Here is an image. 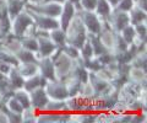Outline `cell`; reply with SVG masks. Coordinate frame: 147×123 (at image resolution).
I'll use <instances>...</instances> for the list:
<instances>
[{
	"mask_svg": "<svg viewBox=\"0 0 147 123\" xmlns=\"http://www.w3.org/2000/svg\"><path fill=\"white\" fill-rule=\"evenodd\" d=\"M127 81L140 84L142 88L147 89V70L130 65V69L127 71Z\"/></svg>",
	"mask_w": 147,
	"mask_h": 123,
	"instance_id": "cell-13",
	"label": "cell"
},
{
	"mask_svg": "<svg viewBox=\"0 0 147 123\" xmlns=\"http://www.w3.org/2000/svg\"><path fill=\"white\" fill-rule=\"evenodd\" d=\"M112 10H113V6L107 0H97V4H96V7L93 11L97 14L100 20H105Z\"/></svg>",
	"mask_w": 147,
	"mask_h": 123,
	"instance_id": "cell-21",
	"label": "cell"
},
{
	"mask_svg": "<svg viewBox=\"0 0 147 123\" xmlns=\"http://www.w3.org/2000/svg\"><path fill=\"white\" fill-rule=\"evenodd\" d=\"M0 44H1L5 49H7L9 52H11L13 54H16L22 48V46H21V38L20 37H16V36H13L12 33L5 36V37H3V39L0 41Z\"/></svg>",
	"mask_w": 147,
	"mask_h": 123,
	"instance_id": "cell-15",
	"label": "cell"
},
{
	"mask_svg": "<svg viewBox=\"0 0 147 123\" xmlns=\"http://www.w3.org/2000/svg\"><path fill=\"white\" fill-rule=\"evenodd\" d=\"M13 97H15L18 102L22 105V107L24 108H27L31 106V100H30V92L27 90H25L24 88L21 89H17L13 91Z\"/></svg>",
	"mask_w": 147,
	"mask_h": 123,
	"instance_id": "cell-28",
	"label": "cell"
},
{
	"mask_svg": "<svg viewBox=\"0 0 147 123\" xmlns=\"http://www.w3.org/2000/svg\"><path fill=\"white\" fill-rule=\"evenodd\" d=\"M6 3L7 0H0V11H6Z\"/></svg>",
	"mask_w": 147,
	"mask_h": 123,
	"instance_id": "cell-46",
	"label": "cell"
},
{
	"mask_svg": "<svg viewBox=\"0 0 147 123\" xmlns=\"http://www.w3.org/2000/svg\"><path fill=\"white\" fill-rule=\"evenodd\" d=\"M11 33V19L5 14L1 19H0V36L5 37V36Z\"/></svg>",
	"mask_w": 147,
	"mask_h": 123,
	"instance_id": "cell-37",
	"label": "cell"
},
{
	"mask_svg": "<svg viewBox=\"0 0 147 123\" xmlns=\"http://www.w3.org/2000/svg\"><path fill=\"white\" fill-rule=\"evenodd\" d=\"M4 105V102H3V100H1V97H0V110H1V106Z\"/></svg>",
	"mask_w": 147,
	"mask_h": 123,
	"instance_id": "cell-50",
	"label": "cell"
},
{
	"mask_svg": "<svg viewBox=\"0 0 147 123\" xmlns=\"http://www.w3.org/2000/svg\"><path fill=\"white\" fill-rule=\"evenodd\" d=\"M61 51L64 54H66V56L72 59V60H76V59L80 58V48L75 47V46L72 44H69V43H65L61 47Z\"/></svg>",
	"mask_w": 147,
	"mask_h": 123,
	"instance_id": "cell-35",
	"label": "cell"
},
{
	"mask_svg": "<svg viewBox=\"0 0 147 123\" xmlns=\"http://www.w3.org/2000/svg\"><path fill=\"white\" fill-rule=\"evenodd\" d=\"M107 1H108V3H109L113 7H115V5H117V4H118L119 1H120V0H107Z\"/></svg>",
	"mask_w": 147,
	"mask_h": 123,
	"instance_id": "cell-48",
	"label": "cell"
},
{
	"mask_svg": "<svg viewBox=\"0 0 147 123\" xmlns=\"http://www.w3.org/2000/svg\"><path fill=\"white\" fill-rule=\"evenodd\" d=\"M17 71L24 76V78H30L32 75L38 74V63L37 62H31V63H18L16 67Z\"/></svg>",
	"mask_w": 147,
	"mask_h": 123,
	"instance_id": "cell-18",
	"label": "cell"
},
{
	"mask_svg": "<svg viewBox=\"0 0 147 123\" xmlns=\"http://www.w3.org/2000/svg\"><path fill=\"white\" fill-rule=\"evenodd\" d=\"M129 48V43L124 39L120 33H117L115 36V41H114V46H113V53H119V52H124Z\"/></svg>",
	"mask_w": 147,
	"mask_h": 123,
	"instance_id": "cell-39",
	"label": "cell"
},
{
	"mask_svg": "<svg viewBox=\"0 0 147 123\" xmlns=\"http://www.w3.org/2000/svg\"><path fill=\"white\" fill-rule=\"evenodd\" d=\"M77 9L76 6L71 4L70 1H64L63 3V9L60 12V16H59V25H60V29H63L64 31L66 30V27L70 24V21L74 19V16L76 15Z\"/></svg>",
	"mask_w": 147,
	"mask_h": 123,
	"instance_id": "cell-10",
	"label": "cell"
},
{
	"mask_svg": "<svg viewBox=\"0 0 147 123\" xmlns=\"http://www.w3.org/2000/svg\"><path fill=\"white\" fill-rule=\"evenodd\" d=\"M97 59L99 60L100 64L104 67V65L109 64L110 62L115 60V57H114V53H113V52L107 51V52H104V53H102V54H99V56L97 57Z\"/></svg>",
	"mask_w": 147,
	"mask_h": 123,
	"instance_id": "cell-41",
	"label": "cell"
},
{
	"mask_svg": "<svg viewBox=\"0 0 147 123\" xmlns=\"http://www.w3.org/2000/svg\"><path fill=\"white\" fill-rule=\"evenodd\" d=\"M49 38L52 39L54 44L58 46V47H63V46L66 43V33L60 27L49 31Z\"/></svg>",
	"mask_w": 147,
	"mask_h": 123,
	"instance_id": "cell-23",
	"label": "cell"
},
{
	"mask_svg": "<svg viewBox=\"0 0 147 123\" xmlns=\"http://www.w3.org/2000/svg\"><path fill=\"white\" fill-rule=\"evenodd\" d=\"M79 95L81 97L84 99H88V100H92L94 99L97 95H96L93 88H92V85L87 81V83H82L81 86H80V91H79Z\"/></svg>",
	"mask_w": 147,
	"mask_h": 123,
	"instance_id": "cell-34",
	"label": "cell"
},
{
	"mask_svg": "<svg viewBox=\"0 0 147 123\" xmlns=\"http://www.w3.org/2000/svg\"><path fill=\"white\" fill-rule=\"evenodd\" d=\"M44 111H49V112H67L66 108V102L65 100H49L47 106H45Z\"/></svg>",
	"mask_w": 147,
	"mask_h": 123,
	"instance_id": "cell-26",
	"label": "cell"
},
{
	"mask_svg": "<svg viewBox=\"0 0 147 123\" xmlns=\"http://www.w3.org/2000/svg\"><path fill=\"white\" fill-rule=\"evenodd\" d=\"M94 54H93V48H92V46L90 43L88 38H87L84 44L80 47V58L82 60H86V59H90V58H93Z\"/></svg>",
	"mask_w": 147,
	"mask_h": 123,
	"instance_id": "cell-36",
	"label": "cell"
},
{
	"mask_svg": "<svg viewBox=\"0 0 147 123\" xmlns=\"http://www.w3.org/2000/svg\"><path fill=\"white\" fill-rule=\"evenodd\" d=\"M119 33H120V36L126 41L129 44H131L135 41V38H136L135 27H134V25H131V24H129L127 26H125Z\"/></svg>",
	"mask_w": 147,
	"mask_h": 123,
	"instance_id": "cell-33",
	"label": "cell"
},
{
	"mask_svg": "<svg viewBox=\"0 0 147 123\" xmlns=\"http://www.w3.org/2000/svg\"><path fill=\"white\" fill-rule=\"evenodd\" d=\"M134 6V0H120L117 5H115V9L120 11H125V12H129Z\"/></svg>",
	"mask_w": 147,
	"mask_h": 123,
	"instance_id": "cell-42",
	"label": "cell"
},
{
	"mask_svg": "<svg viewBox=\"0 0 147 123\" xmlns=\"http://www.w3.org/2000/svg\"><path fill=\"white\" fill-rule=\"evenodd\" d=\"M50 59L53 60L54 70H55V79L64 81L71 71V68L74 65V60L69 58L66 54H64L61 51V47H57V49L50 54Z\"/></svg>",
	"mask_w": 147,
	"mask_h": 123,
	"instance_id": "cell-2",
	"label": "cell"
},
{
	"mask_svg": "<svg viewBox=\"0 0 147 123\" xmlns=\"http://www.w3.org/2000/svg\"><path fill=\"white\" fill-rule=\"evenodd\" d=\"M96 4H97V0H81V1H80L81 9H85V10H91V11L94 10Z\"/></svg>",
	"mask_w": 147,
	"mask_h": 123,
	"instance_id": "cell-44",
	"label": "cell"
},
{
	"mask_svg": "<svg viewBox=\"0 0 147 123\" xmlns=\"http://www.w3.org/2000/svg\"><path fill=\"white\" fill-rule=\"evenodd\" d=\"M4 76H6V75H4V74H1V73H0V80H1V79L4 78Z\"/></svg>",
	"mask_w": 147,
	"mask_h": 123,
	"instance_id": "cell-51",
	"label": "cell"
},
{
	"mask_svg": "<svg viewBox=\"0 0 147 123\" xmlns=\"http://www.w3.org/2000/svg\"><path fill=\"white\" fill-rule=\"evenodd\" d=\"M5 106L7 107V110L9 111H11L13 113H22V111H24V107H22V105L17 101V100L11 96V97H9L6 100V102H5Z\"/></svg>",
	"mask_w": 147,
	"mask_h": 123,
	"instance_id": "cell-40",
	"label": "cell"
},
{
	"mask_svg": "<svg viewBox=\"0 0 147 123\" xmlns=\"http://www.w3.org/2000/svg\"><path fill=\"white\" fill-rule=\"evenodd\" d=\"M25 1H26V0H25Z\"/></svg>",
	"mask_w": 147,
	"mask_h": 123,
	"instance_id": "cell-53",
	"label": "cell"
},
{
	"mask_svg": "<svg viewBox=\"0 0 147 123\" xmlns=\"http://www.w3.org/2000/svg\"><path fill=\"white\" fill-rule=\"evenodd\" d=\"M147 111H140V112H132L131 123H146L147 121Z\"/></svg>",
	"mask_w": 147,
	"mask_h": 123,
	"instance_id": "cell-43",
	"label": "cell"
},
{
	"mask_svg": "<svg viewBox=\"0 0 147 123\" xmlns=\"http://www.w3.org/2000/svg\"><path fill=\"white\" fill-rule=\"evenodd\" d=\"M37 115H38V111H37L36 108H33L32 106L24 108V111H22V113H21L22 122L24 123H36Z\"/></svg>",
	"mask_w": 147,
	"mask_h": 123,
	"instance_id": "cell-32",
	"label": "cell"
},
{
	"mask_svg": "<svg viewBox=\"0 0 147 123\" xmlns=\"http://www.w3.org/2000/svg\"><path fill=\"white\" fill-rule=\"evenodd\" d=\"M88 83L92 85V88H93L96 95H99V94L102 92V91L109 85V81L102 79L100 76L97 75V73H94V71H90Z\"/></svg>",
	"mask_w": 147,
	"mask_h": 123,
	"instance_id": "cell-17",
	"label": "cell"
},
{
	"mask_svg": "<svg viewBox=\"0 0 147 123\" xmlns=\"http://www.w3.org/2000/svg\"><path fill=\"white\" fill-rule=\"evenodd\" d=\"M127 14H129V19H130L131 25H136V24H140V22L147 21V11L142 10V9L137 7L135 5L132 6V9Z\"/></svg>",
	"mask_w": 147,
	"mask_h": 123,
	"instance_id": "cell-20",
	"label": "cell"
},
{
	"mask_svg": "<svg viewBox=\"0 0 147 123\" xmlns=\"http://www.w3.org/2000/svg\"><path fill=\"white\" fill-rule=\"evenodd\" d=\"M70 112H49L38 111L36 123H70Z\"/></svg>",
	"mask_w": 147,
	"mask_h": 123,
	"instance_id": "cell-7",
	"label": "cell"
},
{
	"mask_svg": "<svg viewBox=\"0 0 147 123\" xmlns=\"http://www.w3.org/2000/svg\"><path fill=\"white\" fill-rule=\"evenodd\" d=\"M87 38H88L90 43H91V46H92V48H93V54H94V57H98L99 54H102V53H104V52H107V51H108V49L103 46V43L100 42V39H99V37H98V35L88 33Z\"/></svg>",
	"mask_w": 147,
	"mask_h": 123,
	"instance_id": "cell-24",
	"label": "cell"
},
{
	"mask_svg": "<svg viewBox=\"0 0 147 123\" xmlns=\"http://www.w3.org/2000/svg\"><path fill=\"white\" fill-rule=\"evenodd\" d=\"M45 1H54V3H60V4H63L65 0H45ZM44 1V3H45Z\"/></svg>",
	"mask_w": 147,
	"mask_h": 123,
	"instance_id": "cell-49",
	"label": "cell"
},
{
	"mask_svg": "<svg viewBox=\"0 0 147 123\" xmlns=\"http://www.w3.org/2000/svg\"><path fill=\"white\" fill-rule=\"evenodd\" d=\"M6 76H7V79H9V81H10V84H11L13 90H17V89L24 88L25 78L17 71L16 67H12V69L10 70V73H9Z\"/></svg>",
	"mask_w": 147,
	"mask_h": 123,
	"instance_id": "cell-22",
	"label": "cell"
},
{
	"mask_svg": "<svg viewBox=\"0 0 147 123\" xmlns=\"http://www.w3.org/2000/svg\"><path fill=\"white\" fill-rule=\"evenodd\" d=\"M82 63H84V67H85L88 71H94V73H97L98 70H100V69L103 68V65L99 63V60L97 59V57H93V58L86 59V60H82Z\"/></svg>",
	"mask_w": 147,
	"mask_h": 123,
	"instance_id": "cell-38",
	"label": "cell"
},
{
	"mask_svg": "<svg viewBox=\"0 0 147 123\" xmlns=\"http://www.w3.org/2000/svg\"><path fill=\"white\" fill-rule=\"evenodd\" d=\"M31 15L33 17V21H34V25H36L37 29L52 31L54 29L60 27V25H59V19L44 16V15H40V14H31Z\"/></svg>",
	"mask_w": 147,
	"mask_h": 123,
	"instance_id": "cell-9",
	"label": "cell"
},
{
	"mask_svg": "<svg viewBox=\"0 0 147 123\" xmlns=\"http://www.w3.org/2000/svg\"><path fill=\"white\" fill-rule=\"evenodd\" d=\"M12 69V67L10 64H7V63L0 60V73L4 75H7L9 73H10V70Z\"/></svg>",
	"mask_w": 147,
	"mask_h": 123,
	"instance_id": "cell-45",
	"label": "cell"
},
{
	"mask_svg": "<svg viewBox=\"0 0 147 123\" xmlns=\"http://www.w3.org/2000/svg\"><path fill=\"white\" fill-rule=\"evenodd\" d=\"M21 46L22 48L31 51L33 53L38 52V39L36 36H26V37H21Z\"/></svg>",
	"mask_w": 147,
	"mask_h": 123,
	"instance_id": "cell-29",
	"label": "cell"
},
{
	"mask_svg": "<svg viewBox=\"0 0 147 123\" xmlns=\"http://www.w3.org/2000/svg\"><path fill=\"white\" fill-rule=\"evenodd\" d=\"M38 39V58H42V57H50L55 49H57L58 46H55L54 42L52 39L48 37H37Z\"/></svg>",
	"mask_w": 147,
	"mask_h": 123,
	"instance_id": "cell-14",
	"label": "cell"
},
{
	"mask_svg": "<svg viewBox=\"0 0 147 123\" xmlns=\"http://www.w3.org/2000/svg\"><path fill=\"white\" fill-rule=\"evenodd\" d=\"M77 15L80 16L82 24H84V26L86 27L87 32L93 33V35H98L99 33V31L102 30L103 20H100L98 17V15L94 11L80 9V10H77Z\"/></svg>",
	"mask_w": 147,
	"mask_h": 123,
	"instance_id": "cell-3",
	"label": "cell"
},
{
	"mask_svg": "<svg viewBox=\"0 0 147 123\" xmlns=\"http://www.w3.org/2000/svg\"><path fill=\"white\" fill-rule=\"evenodd\" d=\"M64 83H65V85H66L69 96H76V95H79L80 86H81L82 83H80L77 79H75L74 76H70V75L64 80Z\"/></svg>",
	"mask_w": 147,
	"mask_h": 123,
	"instance_id": "cell-27",
	"label": "cell"
},
{
	"mask_svg": "<svg viewBox=\"0 0 147 123\" xmlns=\"http://www.w3.org/2000/svg\"><path fill=\"white\" fill-rule=\"evenodd\" d=\"M50 100H66L69 97V92L66 85L60 80H49L44 86Z\"/></svg>",
	"mask_w": 147,
	"mask_h": 123,
	"instance_id": "cell-6",
	"label": "cell"
},
{
	"mask_svg": "<svg viewBox=\"0 0 147 123\" xmlns=\"http://www.w3.org/2000/svg\"><path fill=\"white\" fill-rule=\"evenodd\" d=\"M147 51H141L137 52L135 54V57L132 58V60L130 62L131 67H136V68H141L144 70H147Z\"/></svg>",
	"mask_w": 147,
	"mask_h": 123,
	"instance_id": "cell-30",
	"label": "cell"
},
{
	"mask_svg": "<svg viewBox=\"0 0 147 123\" xmlns=\"http://www.w3.org/2000/svg\"><path fill=\"white\" fill-rule=\"evenodd\" d=\"M30 100L32 107L36 108L37 111H43L50 99L44 88H37L30 91Z\"/></svg>",
	"mask_w": 147,
	"mask_h": 123,
	"instance_id": "cell-8",
	"label": "cell"
},
{
	"mask_svg": "<svg viewBox=\"0 0 147 123\" xmlns=\"http://www.w3.org/2000/svg\"><path fill=\"white\" fill-rule=\"evenodd\" d=\"M0 60L7 63V64H10L11 67H17L18 65V60H17L15 54L9 52L7 49L4 48L1 44H0Z\"/></svg>",
	"mask_w": 147,
	"mask_h": 123,
	"instance_id": "cell-31",
	"label": "cell"
},
{
	"mask_svg": "<svg viewBox=\"0 0 147 123\" xmlns=\"http://www.w3.org/2000/svg\"><path fill=\"white\" fill-rule=\"evenodd\" d=\"M32 24H34L33 17H32V15L28 11H26L24 9L18 15H16L13 19H11V33L13 36H16V37L21 38L25 35L26 30Z\"/></svg>",
	"mask_w": 147,
	"mask_h": 123,
	"instance_id": "cell-4",
	"label": "cell"
},
{
	"mask_svg": "<svg viewBox=\"0 0 147 123\" xmlns=\"http://www.w3.org/2000/svg\"><path fill=\"white\" fill-rule=\"evenodd\" d=\"M107 22V25L115 32H120L125 26L130 24V19H129V14L125 11H120L118 9L113 7V10L110 11L108 17L104 20Z\"/></svg>",
	"mask_w": 147,
	"mask_h": 123,
	"instance_id": "cell-5",
	"label": "cell"
},
{
	"mask_svg": "<svg viewBox=\"0 0 147 123\" xmlns=\"http://www.w3.org/2000/svg\"><path fill=\"white\" fill-rule=\"evenodd\" d=\"M16 58L18 63H31V62H38V54L31 51H27L25 48H21L16 54Z\"/></svg>",
	"mask_w": 147,
	"mask_h": 123,
	"instance_id": "cell-25",
	"label": "cell"
},
{
	"mask_svg": "<svg viewBox=\"0 0 147 123\" xmlns=\"http://www.w3.org/2000/svg\"><path fill=\"white\" fill-rule=\"evenodd\" d=\"M38 71L43 78L49 81V80H55V70H54V64L53 60L49 57H42L38 59Z\"/></svg>",
	"mask_w": 147,
	"mask_h": 123,
	"instance_id": "cell-11",
	"label": "cell"
},
{
	"mask_svg": "<svg viewBox=\"0 0 147 123\" xmlns=\"http://www.w3.org/2000/svg\"><path fill=\"white\" fill-rule=\"evenodd\" d=\"M65 33H66V43L75 46L77 48H80L87 39L88 32H87L86 27L82 24L80 16L77 15V12L74 16V19L70 21L69 26L66 27Z\"/></svg>",
	"mask_w": 147,
	"mask_h": 123,
	"instance_id": "cell-1",
	"label": "cell"
},
{
	"mask_svg": "<svg viewBox=\"0 0 147 123\" xmlns=\"http://www.w3.org/2000/svg\"><path fill=\"white\" fill-rule=\"evenodd\" d=\"M118 32L113 31L110 27L107 25V22L103 20V24H102V30L99 31L98 33V37L100 39V42L103 43V46L108 51L112 52L113 51V46H114V41H115V36Z\"/></svg>",
	"mask_w": 147,
	"mask_h": 123,
	"instance_id": "cell-12",
	"label": "cell"
},
{
	"mask_svg": "<svg viewBox=\"0 0 147 123\" xmlns=\"http://www.w3.org/2000/svg\"><path fill=\"white\" fill-rule=\"evenodd\" d=\"M45 84H47V80H45L42 75L39 74H36V75H32L30 78H26L24 81V89L30 91L34 90L37 88H44Z\"/></svg>",
	"mask_w": 147,
	"mask_h": 123,
	"instance_id": "cell-16",
	"label": "cell"
},
{
	"mask_svg": "<svg viewBox=\"0 0 147 123\" xmlns=\"http://www.w3.org/2000/svg\"><path fill=\"white\" fill-rule=\"evenodd\" d=\"M25 0H7L6 3V14L10 19H13L25 9Z\"/></svg>",
	"mask_w": 147,
	"mask_h": 123,
	"instance_id": "cell-19",
	"label": "cell"
},
{
	"mask_svg": "<svg viewBox=\"0 0 147 123\" xmlns=\"http://www.w3.org/2000/svg\"><path fill=\"white\" fill-rule=\"evenodd\" d=\"M3 39V36H0V41H1Z\"/></svg>",
	"mask_w": 147,
	"mask_h": 123,
	"instance_id": "cell-52",
	"label": "cell"
},
{
	"mask_svg": "<svg viewBox=\"0 0 147 123\" xmlns=\"http://www.w3.org/2000/svg\"><path fill=\"white\" fill-rule=\"evenodd\" d=\"M66 1H70L71 4H74V5L76 6L77 10H80V9H81V5H80V1H81V0H66Z\"/></svg>",
	"mask_w": 147,
	"mask_h": 123,
	"instance_id": "cell-47",
	"label": "cell"
}]
</instances>
